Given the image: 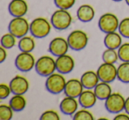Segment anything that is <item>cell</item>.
<instances>
[{
	"mask_svg": "<svg viewBox=\"0 0 129 120\" xmlns=\"http://www.w3.org/2000/svg\"><path fill=\"white\" fill-rule=\"evenodd\" d=\"M74 66H75V63L71 56L64 54V55L57 57L56 68L57 72H60L62 74H68L74 70Z\"/></svg>",
	"mask_w": 129,
	"mask_h": 120,
	"instance_id": "12",
	"label": "cell"
},
{
	"mask_svg": "<svg viewBox=\"0 0 129 120\" xmlns=\"http://www.w3.org/2000/svg\"><path fill=\"white\" fill-rule=\"evenodd\" d=\"M119 20L118 17L111 13H106L101 15L98 20V27L103 33L115 32L118 29Z\"/></svg>",
	"mask_w": 129,
	"mask_h": 120,
	"instance_id": "7",
	"label": "cell"
},
{
	"mask_svg": "<svg viewBox=\"0 0 129 120\" xmlns=\"http://www.w3.org/2000/svg\"><path fill=\"white\" fill-rule=\"evenodd\" d=\"M15 66L19 71L23 72H27L35 68L36 59L31 52L21 51L15 58Z\"/></svg>",
	"mask_w": 129,
	"mask_h": 120,
	"instance_id": "9",
	"label": "cell"
},
{
	"mask_svg": "<svg viewBox=\"0 0 129 120\" xmlns=\"http://www.w3.org/2000/svg\"><path fill=\"white\" fill-rule=\"evenodd\" d=\"M50 22L52 27L57 30H66L72 24L73 17L67 10L58 9L52 13Z\"/></svg>",
	"mask_w": 129,
	"mask_h": 120,
	"instance_id": "2",
	"label": "cell"
},
{
	"mask_svg": "<svg viewBox=\"0 0 129 120\" xmlns=\"http://www.w3.org/2000/svg\"><path fill=\"white\" fill-rule=\"evenodd\" d=\"M76 0H54V4L58 9L68 10L75 4Z\"/></svg>",
	"mask_w": 129,
	"mask_h": 120,
	"instance_id": "31",
	"label": "cell"
},
{
	"mask_svg": "<svg viewBox=\"0 0 129 120\" xmlns=\"http://www.w3.org/2000/svg\"><path fill=\"white\" fill-rule=\"evenodd\" d=\"M79 101L76 100L74 97L66 96L59 104L60 111L67 116H74V114L78 110Z\"/></svg>",
	"mask_w": 129,
	"mask_h": 120,
	"instance_id": "16",
	"label": "cell"
},
{
	"mask_svg": "<svg viewBox=\"0 0 129 120\" xmlns=\"http://www.w3.org/2000/svg\"><path fill=\"white\" fill-rule=\"evenodd\" d=\"M74 120H93L94 116L89 110L84 109L77 110L73 116Z\"/></svg>",
	"mask_w": 129,
	"mask_h": 120,
	"instance_id": "28",
	"label": "cell"
},
{
	"mask_svg": "<svg viewBox=\"0 0 129 120\" xmlns=\"http://www.w3.org/2000/svg\"><path fill=\"white\" fill-rule=\"evenodd\" d=\"M118 33L123 37L129 38V17L125 18L119 22L118 26Z\"/></svg>",
	"mask_w": 129,
	"mask_h": 120,
	"instance_id": "30",
	"label": "cell"
},
{
	"mask_svg": "<svg viewBox=\"0 0 129 120\" xmlns=\"http://www.w3.org/2000/svg\"><path fill=\"white\" fill-rule=\"evenodd\" d=\"M13 109L9 104L0 105V120H10L13 116Z\"/></svg>",
	"mask_w": 129,
	"mask_h": 120,
	"instance_id": "27",
	"label": "cell"
},
{
	"mask_svg": "<svg viewBox=\"0 0 129 120\" xmlns=\"http://www.w3.org/2000/svg\"><path fill=\"white\" fill-rule=\"evenodd\" d=\"M102 58L103 61L105 62V63L115 64L119 59V57H118V51H116V50L107 48L104 51V53H103Z\"/></svg>",
	"mask_w": 129,
	"mask_h": 120,
	"instance_id": "25",
	"label": "cell"
},
{
	"mask_svg": "<svg viewBox=\"0 0 129 120\" xmlns=\"http://www.w3.org/2000/svg\"><path fill=\"white\" fill-rule=\"evenodd\" d=\"M122 37L123 36L119 34V33L111 32L106 34L104 39V43L105 45L106 48L108 49H113V50H117L118 49L122 44Z\"/></svg>",
	"mask_w": 129,
	"mask_h": 120,
	"instance_id": "19",
	"label": "cell"
},
{
	"mask_svg": "<svg viewBox=\"0 0 129 120\" xmlns=\"http://www.w3.org/2000/svg\"><path fill=\"white\" fill-rule=\"evenodd\" d=\"M7 57V52H6V49L1 46L0 48V63L5 62V60Z\"/></svg>",
	"mask_w": 129,
	"mask_h": 120,
	"instance_id": "35",
	"label": "cell"
},
{
	"mask_svg": "<svg viewBox=\"0 0 129 120\" xmlns=\"http://www.w3.org/2000/svg\"><path fill=\"white\" fill-rule=\"evenodd\" d=\"M97 75L100 81L111 83L118 78V68L114 65V64L104 63L97 68Z\"/></svg>",
	"mask_w": 129,
	"mask_h": 120,
	"instance_id": "10",
	"label": "cell"
},
{
	"mask_svg": "<svg viewBox=\"0 0 129 120\" xmlns=\"http://www.w3.org/2000/svg\"><path fill=\"white\" fill-rule=\"evenodd\" d=\"M118 79L123 83H129V62H123L118 66Z\"/></svg>",
	"mask_w": 129,
	"mask_h": 120,
	"instance_id": "24",
	"label": "cell"
},
{
	"mask_svg": "<svg viewBox=\"0 0 129 120\" xmlns=\"http://www.w3.org/2000/svg\"><path fill=\"white\" fill-rule=\"evenodd\" d=\"M99 81L97 72L94 71H87L81 77V81L85 89H94L99 83Z\"/></svg>",
	"mask_w": 129,
	"mask_h": 120,
	"instance_id": "18",
	"label": "cell"
},
{
	"mask_svg": "<svg viewBox=\"0 0 129 120\" xmlns=\"http://www.w3.org/2000/svg\"><path fill=\"white\" fill-rule=\"evenodd\" d=\"M41 120H59L60 116H59L58 113L55 110L52 109H49V110H45L43 112V114L40 116Z\"/></svg>",
	"mask_w": 129,
	"mask_h": 120,
	"instance_id": "32",
	"label": "cell"
},
{
	"mask_svg": "<svg viewBox=\"0 0 129 120\" xmlns=\"http://www.w3.org/2000/svg\"><path fill=\"white\" fill-rule=\"evenodd\" d=\"M67 85V79H64V74L60 72H54L48 76L45 81V88L49 93L52 95H58L64 90Z\"/></svg>",
	"mask_w": 129,
	"mask_h": 120,
	"instance_id": "3",
	"label": "cell"
},
{
	"mask_svg": "<svg viewBox=\"0 0 129 120\" xmlns=\"http://www.w3.org/2000/svg\"><path fill=\"white\" fill-rule=\"evenodd\" d=\"M35 69L38 75L42 77H48L50 74L54 73L56 68V60L50 56H43L36 60Z\"/></svg>",
	"mask_w": 129,
	"mask_h": 120,
	"instance_id": "4",
	"label": "cell"
},
{
	"mask_svg": "<svg viewBox=\"0 0 129 120\" xmlns=\"http://www.w3.org/2000/svg\"><path fill=\"white\" fill-rule=\"evenodd\" d=\"M69 44L67 40L63 37H56L49 43V51L55 57H59L67 54L69 50Z\"/></svg>",
	"mask_w": 129,
	"mask_h": 120,
	"instance_id": "11",
	"label": "cell"
},
{
	"mask_svg": "<svg viewBox=\"0 0 129 120\" xmlns=\"http://www.w3.org/2000/svg\"><path fill=\"white\" fill-rule=\"evenodd\" d=\"M125 111L129 114V96L125 99Z\"/></svg>",
	"mask_w": 129,
	"mask_h": 120,
	"instance_id": "36",
	"label": "cell"
},
{
	"mask_svg": "<svg viewBox=\"0 0 129 120\" xmlns=\"http://www.w3.org/2000/svg\"><path fill=\"white\" fill-rule=\"evenodd\" d=\"M30 30V23L23 17H14L8 25V31L17 38L27 35Z\"/></svg>",
	"mask_w": 129,
	"mask_h": 120,
	"instance_id": "5",
	"label": "cell"
},
{
	"mask_svg": "<svg viewBox=\"0 0 129 120\" xmlns=\"http://www.w3.org/2000/svg\"><path fill=\"white\" fill-rule=\"evenodd\" d=\"M94 92H95L97 99L105 101L111 95L112 90H111V87L110 86V83L101 81L94 88Z\"/></svg>",
	"mask_w": 129,
	"mask_h": 120,
	"instance_id": "21",
	"label": "cell"
},
{
	"mask_svg": "<svg viewBox=\"0 0 129 120\" xmlns=\"http://www.w3.org/2000/svg\"><path fill=\"white\" fill-rule=\"evenodd\" d=\"M112 1H114V2H120L122 0H112Z\"/></svg>",
	"mask_w": 129,
	"mask_h": 120,
	"instance_id": "38",
	"label": "cell"
},
{
	"mask_svg": "<svg viewBox=\"0 0 129 120\" xmlns=\"http://www.w3.org/2000/svg\"><path fill=\"white\" fill-rule=\"evenodd\" d=\"M118 54L122 62H129V43H122L118 49Z\"/></svg>",
	"mask_w": 129,
	"mask_h": 120,
	"instance_id": "29",
	"label": "cell"
},
{
	"mask_svg": "<svg viewBox=\"0 0 129 120\" xmlns=\"http://www.w3.org/2000/svg\"><path fill=\"white\" fill-rule=\"evenodd\" d=\"M51 22L43 17H38L30 22V32L31 35L35 38L43 39L50 34L51 31Z\"/></svg>",
	"mask_w": 129,
	"mask_h": 120,
	"instance_id": "1",
	"label": "cell"
},
{
	"mask_svg": "<svg viewBox=\"0 0 129 120\" xmlns=\"http://www.w3.org/2000/svg\"><path fill=\"white\" fill-rule=\"evenodd\" d=\"M97 100V97L95 95V92L92 91V89L83 90V92L78 97L80 105L84 109H89L92 108L95 104Z\"/></svg>",
	"mask_w": 129,
	"mask_h": 120,
	"instance_id": "17",
	"label": "cell"
},
{
	"mask_svg": "<svg viewBox=\"0 0 129 120\" xmlns=\"http://www.w3.org/2000/svg\"><path fill=\"white\" fill-rule=\"evenodd\" d=\"M11 93V88H10L9 85L5 84V83H1L0 84V99L1 100L6 99Z\"/></svg>",
	"mask_w": 129,
	"mask_h": 120,
	"instance_id": "33",
	"label": "cell"
},
{
	"mask_svg": "<svg viewBox=\"0 0 129 120\" xmlns=\"http://www.w3.org/2000/svg\"><path fill=\"white\" fill-rule=\"evenodd\" d=\"M8 11L13 17H24L28 11V6L25 0H12Z\"/></svg>",
	"mask_w": 129,
	"mask_h": 120,
	"instance_id": "15",
	"label": "cell"
},
{
	"mask_svg": "<svg viewBox=\"0 0 129 120\" xmlns=\"http://www.w3.org/2000/svg\"><path fill=\"white\" fill-rule=\"evenodd\" d=\"M16 36H14L10 32L8 34H5L1 37V46L6 48V50L13 48L16 44Z\"/></svg>",
	"mask_w": 129,
	"mask_h": 120,
	"instance_id": "26",
	"label": "cell"
},
{
	"mask_svg": "<svg viewBox=\"0 0 129 120\" xmlns=\"http://www.w3.org/2000/svg\"><path fill=\"white\" fill-rule=\"evenodd\" d=\"M114 120H129V114L128 113H118L115 116Z\"/></svg>",
	"mask_w": 129,
	"mask_h": 120,
	"instance_id": "34",
	"label": "cell"
},
{
	"mask_svg": "<svg viewBox=\"0 0 129 120\" xmlns=\"http://www.w3.org/2000/svg\"><path fill=\"white\" fill-rule=\"evenodd\" d=\"M9 86L13 95H25L28 91L29 82L23 76L16 75L11 79Z\"/></svg>",
	"mask_w": 129,
	"mask_h": 120,
	"instance_id": "13",
	"label": "cell"
},
{
	"mask_svg": "<svg viewBox=\"0 0 129 120\" xmlns=\"http://www.w3.org/2000/svg\"><path fill=\"white\" fill-rule=\"evenodd\" d=\"M69 47L71 50L80 51L86 48L88 42V34L82 30H74L67 37Z\"/></svg>",
	"mask_w": 129,
	"mask_h": 120,
	"instance_id": "6",
	"label": "cell"
},
{
	"mask_svg": "<svg viewBox=\"0 0 129 120\" xmlns=\"http://www.w3.org/2000/svg\"><path fill=\"white\" fill-rule=\"evenodd\" d=\"M125 99L120 93H111L105 100L104 107L108 112L111 114H118L125 109Z\"/></svg>",
	"mask_w": 129,
	"mask_h": 120,
	"instance_id": "8",
	"label": "cell"
},
{
	"mask_svg": "<svg viewBox=\"0 0 129 120\" xmlns=\"http://www.w3.org/2000/svg\"><path fill=\"white\" fill-rule=\"evenodd\" d=\"M77 18L81 22H90L95 17V10L89 5H82L77 10Z\"/></svg>",
	"mask_w": 129,
	"mask_h": 120,
	"instance_id": "20",
	"label": "cell"
},
{
	"mask_svg": "<svg viewBox=\"0 0 129 120\" xmlns=\"http://www.w3.org/2000/svg\"><path fill=\"white\" fill-rule=\"evenodd\" d=\"M125 3H126V5L129 6V0H125Z\"/></svg>",
	"mask_w": 129,
	"mask_h": 120,
	"instance_id": "37",
	"label": "cell"
},
{
	"mask_svg": "<svg viewBox=\"0 0 129 120\" xmlns=\"http://www.w3.org/2000/svg\"><path fill=\"white\" fill-rule=\"evenodd\" d=\"M83 89H84V87H83L81 79H71L67 81L64 93L67 96L78 98L83 92Z\"/></svg>",
	"mask_w": 129,
	"mask_h": 120,
	"instance_id": "14",
	"label": "cell"
},
{
	"mask_svg": "<svg viewBox=\"0 0 129 120\" xmlns=\"http://www.w3.org/2000/svg\"><path fill=\"white\" fill-rule=\"evenodd\" d=\"M18 47L20 51L24 52H32L36 48V43L32 36L25 35L20 38L18 43Z\"/></svg>",
	"mask_w": 129,
	"mask_h": 120,
	"instance_id": "23",
	"label": "cell"
},
{
	"mask_svg": "<svg viewBox=\"0 0 129 120\" xmlns=\"http://www.w3.org/2000/svg\"><path fill=\"white\" fill-rule=\"evenodd\" d=\"M9 105L14 112L22 111L27 106V100L23 95H14L9 101Z\"/></svg>",
	"mask_w": 129,
	"mask_h": 120,
	"instance_id": "22",
	"label": "cell"
}]
</instances>
